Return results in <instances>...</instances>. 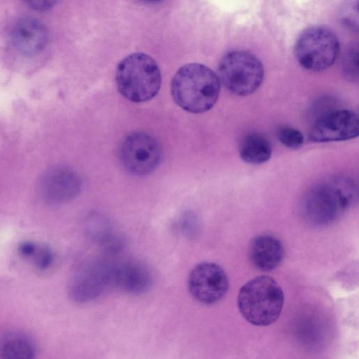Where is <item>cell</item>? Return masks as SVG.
Instances as JSON below:
<instances>
[{
  "instance_id": "44dd1931",
  "label": "cell",
  "mask_w": 359,
  "mask_h": 359,
  "mask_svg": "<svg viewBox=\"0 0 359 359\" xmlns=\"http://www.w3.org/2000/svg\"><path fill=\"white\" fill-rule=\"evenodd\" d=\"M37 248L35 244L30 242L22 243L19 247L20 253L26 257H33Z\"/></svg>"
},
{
  "instance_id": "ffe728a7",
  "label": "cell",
  "mask_w": 359,
  "mask_h": 359,
  "mask_svg": "<svg viewBox=\"0 0 359 359\" xmlns=\"http://www.w3.org/2000/svg\"><path fill=\"white\" fill-rule=\"evenodd\" d=\"M33 257H34L36 266L41 270L48 268L53 261L52 251L46 247L36 249Z\"/></svg>"
},
{
  "instance_id": "d6986e66",
  "label": "cell",
  "mask_w": 359,
  "mask_h": 359,
  "mask_svg": "<svg viewBox=\"0 0 359 359\" xmlns=\"http://www.w3.org/2000/svg\"><path fill=\"white\" fill-rule=\"evenodd\" d=\"M344 69L351 78L358 75V46L357 44L351 46L347 51L344 60Z\"/></svg>"
},
{
  "instance_id": "3957f363",
  "label": "cell",
  "mask_w": 359,
  "mask_h": 359,
  "mask_svg": "<svg viewBox=\"0 0 359 359\" xmlns=\"http://www.w3.org/2000/svg\"><path fill=\"white\" fill-rule=\"evenodd\" d=\"M237 302L241 316L248 323L267 326L280 316L284 294L275 279L262 275L250 279L241 287Z\"/></svg>"
},
{
  "instance_id": "5b68a950",
  "label": "cell",
  "mask_w": 359,
  "mask_h": 359,
  "mask_svg": "<svg viewBox=\"0 0 359 359\" xmlns=\"http://www.w3.org/2000/svg\"><path fill=\"white\" fill-rule=\"evenodd\" d=\"M231 93L245 96L254 93L262 84L264 69L261 61L252 53L233 50L221 59L217 75Z\"/></svg>"
},
{
  "instance_id": "4fadbf2b",
  "label": "cell",
  "mask_w": 359,
  "mask_h": 359,
  "mask_svg": "<svg viewBox=\"0 0 359 359\" xmlns=\"http://www.w3.org/2000/svg\"><path fill=\"white\" fill-rule=\"evenodd\" d=\"M15 48L24 55H34L44 47L47 34L43 25L39 20L25 18L18 21L11 32Z\"/></svg>"
},
{
  "instance_id": "ba28073f",
  "label": "cell",
  "mask_w": 359,
  "mask_h": 359,
  "mask_svg": "<svg viewBox=\"0 0 359 359\" xmlns=\"http://www.w3.org/2000/svg\"><path fill=\"white\" fill-rule=\"evenodd\" d=\"M113 285V266L102 261H93L80 267L72 278L68 292L79 304L96 299Z\"/></svg>"
},
{
  "instance_id": "52a82bcc",
  "label": "cell",
  "mask_w": 359,
  "mask_h": 359,
  "mask_svg": "<svg viewBox=\"0 0 359 359\" xmlns=\"http://www.w3.org/2000/svg\"><path fill=\"white\" fill-rule=\"evenodd\" d=\"M122 165L130 173L142 176L154 172L161 159L158 141L143 132H134L124 137L119 147Z\"/></svg>"
},
{
  "instance_id": "ac0fdd59",
  "label": "cell",
  "mask_w": 359,
  "mask_h": 359,
  "mask_svg": "<svg viewBox=\"0 0 359 359\" xmlns=\"http://www.w3.org/2000/svg\"><path fill=\"white\" fill-rule=\"evenodd\" d=\"M175 228L184 237H193L198 229L196 217L191 212L184 213L177 219Z\"/></svg>"
},
{
  "instance_id": "6da1fadb",
  "label": "cell",
  "mask_w": 359,
  "mask_h": 359,
  "mask_svg": "<svg viewBox=\"0 0 359 359\" xmlns=\"http://www.w3.org/2000/svg\"><path fill=\"white\" fill-rule=\"evenodd\" d=\"M355 195V184L347 177L335 176L320 180L313 183L303 196V217L312 225H328L351 205Z\"/></svg>"
},
{
  "instance_id": "8fae6325",
  "label": "cell",
  "mask_w": 359,
  "mask_h": 359,
  "mask_svg": "<svg viewBox=\"0 0 359 359\" xmlns=\"http://www.w3.org/2000/svg\"><path fill=\"white\" fill-rule=\"evenodd\" d=\"M80 175L65 166L50 169L43 176L41 191L43 198L53 204H61L74 199L81 189Z\"/></svg>"
},
{
  "instance_id": "277c9868",
  "label": "cell",
  "mask_w": 359,
  "mask_h": 359,
  "mask_svg": "<svg viewBox=\"0 0 359 359\" xmlns=\"http://www.w3.org/2000/svg\"><path fill=\"white\" fill-rule=\"evenodd\" d=\"M120 93L133 102L152 99L158 92L161 74L158 65L149 55L136 53L123 58L116 71Z\"/></svg>"
},
{
  "instance_id": "8992f818",
  "label": "cell",
  "mask_w": 359,
  "mask_h": 359,
  "mask_svg": "<svg viewBox=\"0 0 359 359\" xmlns=\"http://www.w3.org/2000/svg\"><path fill=\"white\" fill-rule=\"evenodd\" d=\"M340 51L337 36L330 29L315 26L304 30L294 45V53L299 65L314 72L331 67Z\"/></svg>"
},
{
  "instance_id": "5bb4252c",
  "label": "cell",
  "mask_w": 359,
  "mask_h": 359,
  "mask_svg": "<svg viewBox=\"0 0 359 359\" xmlns=\"http://www.w3.org/2000/svg\"><path fill=\"white\" fill-rule=\"evenodd\" d=\"M249 256L257 269L269 271L277 268L282 262L284 248L278 238L269 234H261L252 240Z\"/></svg>"
},
{
  "instance_id": "9c48e42d",
  "label": "cell",
  "mask_w": 359,
  "mask_h": 359,
  "mask_svg": "<svg viewBox=\"0 0 359 359\" xmlns=\"http://www.w3.org/2000/svg\"><path fill=\"white\" fill-rule=\"evenodd\" d=\"M229 279L218 264L203 262L194 266L187 280L191 296L199 303L210 305L219 302L229 290Z\"/></svg>"
},
{
  "instance_id": "9a60e30c",
  "label": "cell",
  "mask_w": 359,
  "mask_h": 359,
  "mask_svg": "<svg viewBox=\"0 0 359 359\" xmlns=\"http://www.w3.org/2000/svg\"><path fill=\"white\" fill-rule=\"evenodd\" d=\"M35 344L27 333L10 330L0 332V359H35Z\"/></svg>"
},
{
  "instance_id": "2e32d148",
  "label": "cell",
  "mask_w": 359,
  "mask_h": 359,
  "mask_svg": "<svg viewBox=\"0 0 359 359\" xmlns=\"http://www.w3.org/2000/svg\"><path fill=\"white\" fill-rule=\"evenodd\" d=\"M272 148L268 139L259 133L247 135L239 146V154L242 160L250 164H261L271 158Z\"/></svg>"
},
{
  "instance_id": "30bf717a",
  "label": "cell",
  "mask_w": 359,
  "mask_h": 359,
  "mask_svg": "<svg viewBox=\"0 0 359 359\" xmlns=\"http://www.w3.org/2000/svg\"><path fill=\"white\" fill-rule=\"evenodd\" d=\"M358 118L348 109L330 111L313 124L309 140L313 142H329L353 139L358 135Z\"/></svg>"
},
{
  "instance_id": "7a4b0ae2",
  "label": "cell",
  "mask_w": 359,
  "mask_h": 359,
  "mask_svg": "<svg viewBox=\"0 0 359 359\" xmlns=\"http://www.w3.org/2000/svg\"><path fill=\"white\" fill-rule=\"evenodd\" d=\"M220 92L217 75L207 66L190 63L181 67L171 81V94L184 110L199 114L210 110Z\"/></svg>"
},
{
  "instance_id": "7c38bea8",
  "label": "cell",
  "mask_w": 359,
  "mask_h": 359,
  "mask_svg": "<svg viewBox=\"0 0 359 359\" xmlns=\"http://www.w3.org/2000/svg\"><path fill=\"white\" fill-rule=\"evenodd\" d=\"M153 283L148 266L136 259H128L113 266L114 287L131 294L147 292Z\"/></svg>"
},
{
  "instance_id": "7402d4cb",
  "label": "cell",
  "mask_w": 359,
  "mask_h": 359,
  "mask_svg": "<svg viewBox=\"0 0 359 359\" xmlns=\"http://www.w3.org/2000/svg\"><path fill=\"white\" fill-rule=\"evenodd\" d=\"M53 1H32L31 4L33 7L45 8L46 7H50L53 4Z\"/></svg>"
},
{
  "instance_id": "e0dca14e",
  "label": "cell",
  "mask_w": 359,
  "mask_h": 359,
  "mask_svg": "<svg viewBox=\"0 0 359 359\" xmlns=\"http://www.w3.org/2000/svg\"><path fill=\"white\" fill-rule=\"evenodd\" d=\"M278 140L286 147L297 149L304 144V136L297 129L283 127L278 132Z\"/></svg>"
}]
</instances>
